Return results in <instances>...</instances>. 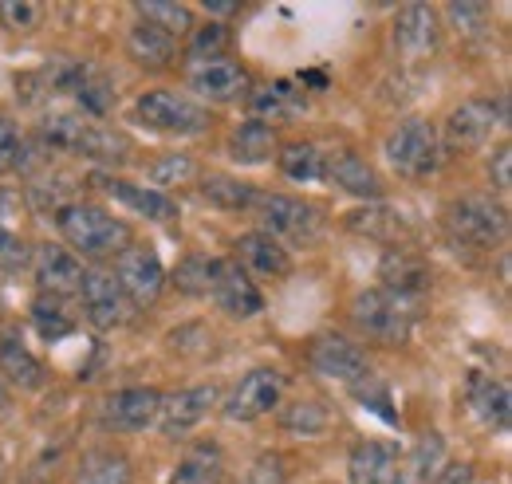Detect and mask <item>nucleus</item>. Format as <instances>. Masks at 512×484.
<instances>
[{
    "instance_id": "42",
    "label": "nucleus",
    "mask_w": 512,
    "mask_h": 484,
    "mask_svg": "<svg viewBox=\"0 0 512 484\" xmlns=\"http://www.w3.org/2000/svg\"><path fill=\"white\" fill-rule=\"evenodd\" d=\"M351 390H355V394H359V402H363L367 410H375V414H379L383 422H390V425L398 422V414H394V410L386 406V402H390V390H386L383 382H375V374H367V378H359V382H355Z\"/></svg>"
},
{
    "instance_id": "23",
    "label": "nucleus",
    "mask_w": 512,
    "mask_h": 484,
    "mask_svg": "<svg viewBox=\"0 0 512 484\" xmlns=\"http://www.w3.org/2000/svg\"><path fill=\"white\" fill-rule=\"evenodd\" d=\"M469 410L477 414V422L497 429V433H509L512 422V394L501 378H489L481 370L469 374Z\"/></svg>"
},
{
    "instance_id": "5",
    "label": "nucleus",
    "mask_w": 512,
    "mask_h": 484,
    "mask_svg": "<svg viewBox=\"0 0 512 484\" xmlns=\"http://www.w3.org/2000/svg\"><path fill=\"white\" fill-rule=\"evenodd\" d=\"M446 225L453 233V241L469 244V248H497L509 237L505 205H497L493 197H481V193L457 197L446 209Z\"/></svg>"
},
{
    "instance_id": "49",
    "label": "nucleus",
    "mask_w": 512,
    "mask_h": 484,
    "mask_svg": "<svg viewBox=\"0 0 512 484\" xmlns=\"http://www.w3.org/2000/svg\"><path fill=\"white\" fill-rule=\"evenodd\" d=\"M300 83H312V91H327V75L323 71H300Z\"/></svg>"
},
{
    "instance_id": "47",
    "label": "nucleus",
    "mask_w": 512,
    "mask_h": 484,
    "mask_svg": "<svg viewBox=\"0 0 512 484\" xmlns=\"http://www.w3.org/2000/svg\"><path fill=\"white\" fill-rule=\"evenodd\" d=\"M489 178H493V185H497L501 193H509V185H512V150L509 146L497 150V158H493V166H489Z\"/></svg>"
},
{
    "instance_id": "30",
    "label": "nucleus",
    "mask_w": 512,
    "mask_h": 484,
    "mask_svg": "<svg viewBox=\"0 0 512 484\" xmlns=\"http://www.w3.org/2000/svg\"><path fill=\"white\" fill-rule=\"evenodd\" d=\"M308 107V99H304V91L292 83V79H276V83H268V87H256L253 91V111H256V122L264 119H292L296 111H304Z\"/></svg>"
},
{
    "instance_id": "45",
    "label": "nucleus",
    "mask_w": 512,
    "mask_h": 484,
    "mask_svg": "<svg viewBox=\"0 0 512 484\" xmlns=\"http://www.w3.org/2000/svg\"><path fill=\"white\" fill-rule=\"evenodd\" d=\"M446 12L453 20V28L465 32V36H473V32H481L489 24V8L485 4H449Z\"/></svg>"
},
{
    "instance_id": "34",
    "label": "nucleus",
    "mask_w": 512,
    "mask_h": 484,
    "mask_svg": "<svg viewBox=\"0 0 512 484\" xmlns=\"http://www.w3.org/2000/svg\"><path fill=\"white\" fill-rule=\"evenodd\" d=\"M201 197L217 209H229V213H241V209H253L256 205V193L249 182L241 178H229V174H205L201 178Z\"/></svg>"
},
{
    "instance_id": "29",
    "label": "nucleus",
    "mask_w": 512,
    "mask_h": 484,
    "mask_svg": "<svg viewBox=\"0 0 512 484\" xmlns=\"http://www.w3.org/2000/svg\"><path fill=\"white\" fill-rule=\"evenodd\" d=\"M134 12H138V20H142V24H150V28L166 32L170 40H186L193 28H197L193 8L190 4H178V0H138V4H134Z\"/></svg>"
},
{
    "instance_id": "2",
    "label": "nucleus",
    "mask_w": 512,
    "mask_h": 484,
    "mask_svg": "<svg viewBox=\"0 0 512 484\" xmlns=\"http://www.w3.org/2000/svg\"><path fill=\"white\" fill-rule=\"evenodd\" d=\"M40 142L64 154H79L91 162H123L130 154V142L119 130H107L99 122L71 115V111H52L40 119Z\"/></svg>"
},
{
    "instance_id": "10",
    "label": "nucleus",
    "mask_w": 512,
    "mask_h": 484,
    "mask_svg": "<svg viewBox=\"0 0 512 484\" xmlns=\"http://www.w3.org/2000/svg\"><path fill=\"white\" fill-rule=\"evenodd\" d=\"M119 288L127 292L130 303H154L162 284H166V268L158 260V252L150 244H127L119 256H115V272Z\"/></svg>"
},
{
    "instance_id": "17",
    "label": "nucleus",
    "mask_w": 512,
    "mask_h": 484,
    "mask_svg": "<svg viewBox=\"0 0 512 484\" xmlns=\"http://www.w3.org/2000/svg\"><path fill=\"white\" fill-rule=\"evenodd\" d=\"M438 12L426 8V4H406L398 16H394V48L406 56V60H426L438 52Z\"/></svg>"
},
{
    "instance_id": "40",
    "label": "nucleus",
    "mask_w": 512,
    "mask_h": 484,
    "mask_svg": "<svg viewBox=\"0 0 512 484\" xmlns=\"http://www.w3.org/2000/svg\"><path fill=\"white\" fill-rule=\"evenodd\" d=\"M193 178H197V162H193L190 154H166V158H158L150 166V182L158 185V193L174 189V185H186Z\"/></svg>"
},
{
    "instance_id": "31",
    "label": "nucleus",
    "mask_w": 512,
    "mask_h": 484,
    "mask_svg": "<svg viewBox=\"0 0 512 484\" xmlns=\"http://www.w3.org/2000/svg\"><path fill=\"white\" fill-rule=\"evenodd\" d=\"M134 481V469L123 453L115 449H91L83 453L79 469H75V481L71 484H130Z\"/></svg>"
},
{
    "instance_id": "41",
    "label": "nucleus",
    "mask_w": 512,
    "mask_h": 484,
    "mask_svg": "<svg viewBox=\"0 0 512 484\" xmlns=\"http://www.w3.org/2000/svg\"><path fill=\"white\" fill-rule=\"evenodd\" d=\"M0 20L8 32H36L44 24V4H32V0H8L0 4Z\"/></svg>"
},
{
    "instance_id": "20",
    "label": "nucleus",
    "mask_w": 512,
    "mask_h": 484,
    "mask_svg": "<svg viewBox=\"0 0 512 484\" xmlns=\"http://www.w3.org/2000/svg\"><path fill=\"white\" fill-rule=\"evenodd\" d=\"M217 307L229 315V319H253L264 311V296L253 280L237 268V260H221L217 268V280H213V292H209Z\"/></svg>"
},
{
    "instance_id": "6",
    "label": "nucleus",
    "mask_w": 512,
    "mask_h": 484,
    "mask_svg": "<svg viewBox=\"0 0 512 484\" xmlns=\"http://www.w3.org/2000/svg\"><path fill=\"white\" fill-rule=\"evenodd\" d=\"M256 217H260V233H268L272 241L292 244H316L323 233V213L316 205L288 197V193H260L256 197Z\"/></svg>"
},
{
    "instance_id": "46",
    "label": "nucleus",
    "mask_w": 512,
    "mask_h": 484,
    "mask_svg": "<svg viewBox=\"0 0 512 484\" xmlns=\"http://www.w3.org/2000/svg\"><path fill=\"white\" fill-rule=\"evenodd\" d=\"M434 484H477V469L469 461H449V465H442V473L434 477Z\"/></svg>"
},
{
    "instance_id": "48",
    "label": "nucleus",
    "mask_w": 512,
    "mask_h": 484,
    "mask_svg": "<svg viewBox=\"0 0 512 484\" xmlns=\"http://www.w3.org/2000/svg\"><path fill=\"white\" fill-rule=\"evenodd\" d=\"M205 12L209 16H233V12H241V4L237 0H205Z\"/></svg>"
},
{
    "instance_id": "16",
    "label": "nucleus",
    "mask_w": 512,
    "mask_h": 484,
    "mask_svg": "<svg viewBox=\"0 0 512 484\" xmlns=\"http://www.w3.org/2000/svg\"><path fill=\"white\" fill-rule=\"evenodd\" d=\"M351 484H406L402 453L390 441H359L347 457Z\"/></svg>"
},
{
    "instance_id": "27",
    "label": "nucleus",
    "mask_w": 512,
    "mask_h": 484,
    "mask_svg": "<svg viewBox=\"0 0 512 484\" xmlns=\"http://www.w3.org/2000/svg\"><path fill=\"white\" fill-rule=\"evenodd\" d=\"M0 378L8 386H20V390H40L44 378H48V370H44V363L16 335H4L0 339Z\"/></svg>"
},
{
    "instance_id": "21",
    "label": "nucleus",
    "mask_w": 512,
    "mask_h": 484,
    "mask_svg": "<svg viewBox=\"0 0 512 484\" xmlns=\"http://www.w3.org/2000/svg\"><path fill=\"white\" fill-rule=\"evenodd\" d=\"M158 406H162V394L150 390V386H127V390H115L103 398V425L111 429H146V425L158 418Z\"/></svg>"
},
{
    "instance_id": "37",
    "label": "nucleus",
    "mask_w": 512,
    "mask_h": 484,
    "mask_svg": "<svg viewBox=\"0 0 512 484\" xmlns=\"http://www.w3.org/2000/svg\"><path fill=\"white\" fill-rule=\"evenodd\" d=\"M32 327L48 339V343H60L75 331V319L67 315L64 300H48V296H36L32 303Z\"/></svg>"
},
{
    "instance_id": "43",
    "label": "nucleus",
    "mask_w": 512,
    "mask_h": 484,
    "mask_svg": "<svg viewBox=\"0 0 512 484\" xmlns=\"http://www.w3.org/2000/svg\"><path fill=\"white\" fill-rule=\"evenodd\" d=\"M24 162V134L12 119L0 115V174H12Z\"/></svg>"
},
{
    "instance_id": "18",
    "label": "nucleus",
    "mask_w": 512,
    "mask_h": 484,
    "mask_svg": "<svg viewBox=\"0 0 512 484\" xmlns=\"http://www.w3.org/2000/svg\"><path fill=\"white\" fill-rule=\"evenodd\" d=\"M430 264L410 252V248H386L383 260H379V280H383V292L390 296H402V300H418L426 288H430Z\"/></svg>"
},
{
    "instance_id": "26",
    "label": "nucleus",
    "mask_w": 512,
    "mask_h": 484,
    "mask_svg": "<svg viewBox=\"0 0 512 484\" xmlns=\"http://www.w3.org/2000/svg\"><path fill=\"white\" fill-rule=\"evenodd\" d=\"M127 56L138 67H146V71H166L170 63L178 60V40H170L166 32H158V28L138 20L127 36Z\"/></svg>"
},
{
    "instance_id": "33",
    "label": "nucleus",
    "mask_w": 512,
    "mask_h": 484,
    "mask_svg": "<svg viewBox=\"0 0 512 484\" xmlns=\"http://www.w3.org/2000/svg\"><path fill=\"white\" fill-rule=\"evenodd\" d=\"M217 268H221V260H217V256H201V252H193V256H186V260H178V268L170 272V280H174V288H178L182 296L201 300V296H209V292H213Z\"/></svg>"
},
{
    "instance_id": "51",
    "label": "nucleus",
    "mask_w": 512,
    "mask_h": 484,
    "mask_svg": "<svg viewBox=\"0 0 512 484\" xmlns=\"http://www.w3.org/2000/svg\"><path fill=\"white\" fill-rule=\"evenodd\" d=\"M0 481H4V461H0Z\"/></svg>"
},
{
    "instance_id": "28",
    "label": "nucleus",
    "mask_w": 512,
    "mask_h": 484,
    "mask_svg": "<svg viewBox=\"0 0 512 484\" xmlns=\"http://www.w3.org/2000/svg\"><path fill=\"white\" fill-rule=\"evenodd\" d=\"M225 481V449L217 441H197L182 465L174 469L170 484H221Z\"/></svg>"
},
{
    "instance_id": "9",
    "label": "nucleus",
    "mask_w": 512,
    "mask_h": 484,
    "mask_svg": "<svg viewBox=\"0 0 512 484\" xmlns=\"http://www.w3.org/2000/svg\"><path fill=\"white\" fill-rule=\"evenodd\" d=\"M280 394H284V374L272 370V366H256L233 386V394L221 410L233 422H256V418H264L280 406Z\"/></svg>"
},
{
    "instance_id": "24",
    "label": "nucleus",
    "mask_w": 512,
    "mask_h": 484,
    "mask_svg": "<svg viewBox=\"0 0 512 484\" xmlns=\"http://www.w3.org/2000/svg\"><path fill=\"white\" fill-rule=\"evenodd\" d=\"M276 150H280V142H276V130L268 122L249 119L229 134V158L237 166H264V162H272Z\"/></svg>"
},
{
    "instance_id": "7",
    "label": "nucleus",
    "mask_w": 512,
    "mask_h": 484,
    "mask_svg": "<svg viewBox=\"0 0 512 484\" xmlns=\"http://www.w3.org/2000/svg\"><path fill=\"white\" fill-rule=\"evenodd\" d=\"M134 122L146 126V130H158V134H201L213 115L205 103H197L190 95H178V91H146L138 103H134Z\"/></svg>"
},
{
    "instance_id": "38",
    "label": "nucleus",
    "mask_w": 512,
    "mask_h": 484,
    "mask_svg": "<svg viewBox=\"0 0 512 484\" xmlns=\"http://www.w3.org/2000/svg\"><path fill=\"white\" fill-rule=\"evenodd\" d=\"M229 48V28L221 20H209V24H197L190 32V48H186V60L193 63H209V60H221Z\"/></svg>"
},
{
    "instance_id": "12",
    "label": "nucleus",
    "mask_w": 512,
    "mask_h": 484,
    "mask_svg": "<svg viewBox=\"0 0 512 484\" xmlns=\"http://www.w3.org/2000/svg\"><path fill=\"white\" fill-rule=\"evenodd\" d=\"M249 87H253L249 67L229 56L190 67V91L205 103H237L241 95H249Z\"/></svg>"
},
{
    "instance_id": "35",
    "label": "nucleus",
    "mask_w": 512,
    "mask_h": 484,
    "mask_svg": "<svg viewBox=\"0 0 512 484\" xmlns=\"http://www.w3.org/2000/svg\"><path fill=\"white\" fill-rule=\"evenodd\" d=\"M442 465H446V441H442L438 429H426V433L418 437L414 453H410V465H402V469H410L418 484H430L442 473Z\"/></svg>"
},
{
    "instance_id": "22",
    "label": "nucleus",
    "mask_w": 512,
    "mask_h": 484,
    "mask_svg": "<svg viewBox=\"0 0 512 484\" xmlns=\"http://www.w3.org/2000/svg\"><path fill=\"white\" fill-rule=\"evenodd\" d=\"M323 178L335 182L343 193H351V197L383 201V178H379V170L363 154H355V150H339V154L323 158Z\"/></svg>"
},
{
    "instance_id": "36",
    "label": "nucleus",
    "mask_w": 512,
    "mask_h": 484,
    "mask_svg": "<svg viewBox=\"0 0 512 484\" xmlns=\"http://www.w3.org/2000/svg\"><path fill=\"white\" fill-rule=\"evenodd\" d=\"M276 154H280L284 178H292V182H320L323 178L320 146H312V142H292V146H284V150H276Z\"/></svg>"
},
{
    "instance_id": "8",
    "label": "nucleus",
    "mask_w": 512,
    "mask_h": 484,
    "mask_svg": "<svg viewBox=\"0 0 512 484\" xmlns=\"http://www.w3.org/2000/svg\"><path fill=\"white\" fill-rule=\"evenodd\" d=\"M79 296H83V315L95 331H115L130 319V307L134 303L127 300V292L119 288V280L103 268H91L83 272V284H79Z\"/></svg>"
},
{
    "instance_id": "25",
    "label": "nucleus",
    "mask_w": 512,
    "mask_h": 484,
    "mask_svg": "<svg viewBox=\"0 0 512 484\" xmlns=\"http://www.w3.org/2000/svg\"><path fill=\"white\" fill-rule=\"evenodd\" d=\"M103 189H107L115 201H123L127 209L142 213L146 221H174V217H178V205H174V197H166V193H158V189H146V185L123 182V178H103Z\"/></svg>"
},
{
    "instance_id": "19",
    "label": "nucleus",
    "mask_w": 512,
    "mask_h": 484,
    "mask_svg": "<svg viewBox=\"0 0 512 484\" xmlns=\"http://www.w3.org/2000/svg\"><path fill=\"white\" fill-rule=\"evenodd\" d=\"M237 268L249 276V280H288L292 272V256L280 241H272L268 233H245L237 237Z\"/></svg>"
},
{
    "instance_id": "3",
    "label": "nucleus",
    "mask_w": 512,
    "mask_h": 484,
    "mask_svg": "<svg viewBox=\"0 0 512 484\" xmlns=\"http://www.w3.org/2000/svg\"><path fill=\"white\" fill-rule=\"evenodd\" d=\"M418 300H402V296H390L383 288H371V292H359L351 300V323L359 327L363 339L379 343V347H402L414 331V311Z\"/></svg>"
},
{
    "instance_id": "15",
    "label": "nucleus",
    "mask_w": 512,
    "mask_h": 484,
    "mask_svg": "<svg viewBox=\"0 0 512 484\" xmlns=\"http://www.w3.org/2000/svg\"><path fill=\"white\" fill-rule=\"evenodd\" d=\"M221 390L209 382V386H186V390H174V394H162V406H158V429L166 437H186L193 425L205 422V414L217 406Z\"/></svg>"
},
{
    "instance_id": "4",
    "label": "nucleus",
    "mask_w": 512,
    "mask_h": 484,
    "mask_svg": "<svg viewBox=\"0 0 512 484\" xmlns=\"http://www.w3.org/2000/svg\"><path fill=\"white\" fill-rule=\"evenodd\" d=\"M442 134L430 119H406L394 126V134L386 138V162L394 166V174L422 182L442 166Z\"/></svg>"
},
{
    "instance_id": "32",
    "label": "nucleus",
    "mask_w": 512,
    "mask_h": 484,
    "mask_svg": "<svg viewBox=\"0 0 512 484\" xmlns=\"http://www.w3.org/2000/svg\"><path fill=\"white\" fill-rule=\"evenodd\" d=\"M347 229L359 233V237H371V241L379 244H390L398 241V233H406V221L390 205H363V209H355L347 217Z\"/></svg>"
},
{
    "instance_id": "1",
    "label": "nucleus",
    "mask_w": 512,
    "mask_h": 484,
    "mask_svg": "<svg viewBox=\"0 0 512 484\" xmlns=\"http://www.w3.org/2000/svg\"><path fill=\"white\" fill-rule=\"evenodd\" d=\"M56 229L67 241V252L87 256V260L119 256L127 244H134V233H130L127 221L111 217L99 205H83V201H71V205L56 209Z\"/></svg>"
},
{
    "instance_id": "11",
    "label": "nucleus",
    "mask_w": 512,
    "mask_h": 484,
    "mask_svg": "<svg viewBox=\"0 0 512 484\" xmlns=\"http://www.w3.org/2000/svg\"><path fill=\"white\" fill-rule=\"evenodd\" d=\"M501 119V107L489 103V99H465L461 107H453L446 119V134H442V150H453V154H469L477 146L489 142V134L497 130Z\"/></svg>"
},
{
    "instance_id": "14",
    "label": "nucleus",
    "mask_w": 512,
    "mask_h": 484,
    "mask_svg": "<svg viewBox=\"0 0 512 484\" xmlns=\"http://www.w3.org/2000/svg\"><path fill=\"white\" fill-rule=\"evenodd\" d=\"M308 363H312L316 374L335 378V382H347V386H355L359 378L371 374V363H367L363 347H355L343 335H316L312 347H308Z\"/></svg>"
},
{
    "instance_id": "13",
    "label": "nucleus",
    "mask_w": 512,
    "mask_h": 484,
    "mask_svg": "<svg viewBox=\"0 0 512 484\" xmlns=\"http://www.w3.org/2000/svg\"><path fill=\"white\" fill-rule=\"evenodd\" d=\"M83 272H87V268H83V260H79L75 252H67L64 244H40V248H36L32 276H36L40 296H48V300L79 296Z\"/></svg>"
},
{
    "instance_id": "50",
    "label": "nucleus",
    "mask_w": 512,
    "mask_h": 484,
    "mask_svg": "<svg viewBox=\"0 0 512 484\" xmlns=\"http://www.w3.org/2000/svg\"><path fill=\"white\" fill-rule=\"evenodd\" d=\"M0 410H8V382L0 378Z\"/></svg>"
},
{
    "instance_id": "39",
    "label": "nucleus",
    "mask_w": 512,
    "mask_h": 484,
    "mask_svg": "<svg viewBox=\"0 0 512 484\" xmlns=\"http://www.w3.org/2000/svg\"><path fill=\"white\" fill-rule=\"evenodd\" d=\"M327 422H331V414L323 410L320 402H312V398L292 402L284 410V429L288 433H300V437H320V433H327Z\"/></svg>"
},
{
    "instance_id": "44",
    "label": "nucleus",
    "mask_w": 512,
    "mask_h": 484,
    "mask_svg": "<svg viewBox=\"0 0 512 484\" xmlns=\"http://www.w3.org/2000/svg\"><path fill=\"white\" fill-rule=\"evenodd\" d=\"M241 484H288V461L280 453H260Z\"/></svg>"
}]
</instances>
